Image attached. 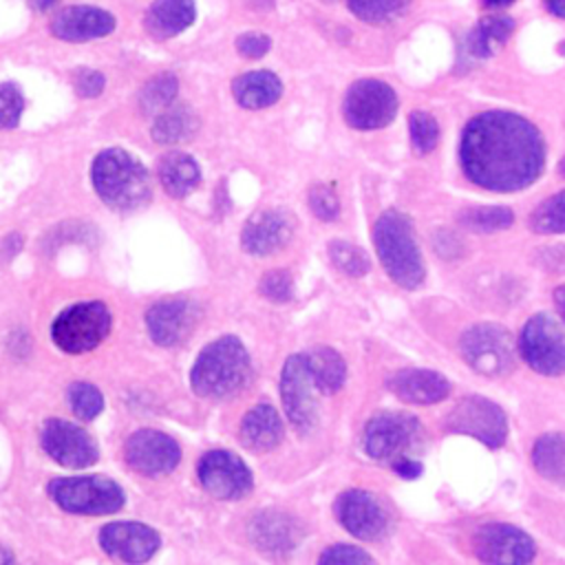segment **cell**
I'll return each mask as SVG.
<instances>
[{
    "label": "cell",
    "mask_w": 565,
    "mask_h": 565,
    "mask_svg": "<svg viewBox=\"0 0 565 565\" xmlns=\"http://www.w3.org/2000/svg\"><path fill=\"white\" fill-rule=\"evenodd\" d=\"M411 124V139H413V148L417 152H430L437 146L439 139V128L437 121L428 115V113H411L408 117Z\"/></svg>",
    "instance_id": "74e56055"
},
{
    "label": "cell",
    "mask_w": 565,
    "mask_h": 565,
    "mask_svg": "<svg viewBox=\"0 0 565 565\" xmlns=\"http://www.w3.org/2000/svg\"><path fill=\"white\" fill-rule=\"evenodd\" d=\"M55 2H57V0H29V4H31L33 9H38V11H46V9H51Z\"/></svg>",
    "instance_id": "c3c4849f"
},
{
    "label": "cell",
    "mask_w": 565,
    "mask_h": 565,
    "mask_svg": "<svg viewBox=\"0 0 565 565\" xmlns=\"http://www.w3.org/2000/svg\"><path fill=\"white\" fill-rule=\"evenodd\" d=\"M545 4L554 15L565 18V0H545Z\"/></svg>",
    "instance_id": "7dc6e473"
},
{
    "label": "cell",
    "mask_w": 565,
    "mask_h": 565,
    "mask_svg": "<svg viewBox=\"0 0 565 565\" xmlns=\"http://www.w3.org/2000/svg\"><path fill=\"white\" fill-rule=\"evenodd\" d=\"M351 11L362 18L364 22H388L393 18H397L404 7L408 4V0H347Z\"/></svg>",
    "instance_id": "d590c367"
},
{
    "label": "cell",
    "mask_w": 565,
    "mask_h": 565,
    "mask_svg": "<svg viewBox=\"0 0 565 565\" xmlns=\"http://www.w3.org/2000/svg\"><path fill=\"white\" fill-rule=\"evenodd\" d=\"M530 225L534 232H541V234L565 232V190L561 194H554L552 199L543 201L532 212Z\"/></svg>",
    "instance_id": "d6a6232c"
},
{
    "label": "cell",
    "mask_w": 565,
    "mask_h": 565,
    "mask_svg": "<svg viewBox=\"0 0 565 565\" xmlns=\"http://www.w3.org/2000/svg\"><path fill=\"white\" fill-rule=\"evenodd\" d=\"M305 360H307V366L311 371L318 393L331 395L342 388L344 377H347V364L340 358V353H335L329 347H316L305 353Z\"/></svg>",
    "instance_id": "83f0119b"
},
{
    "label": "cell",
    "mask_w": 565,
    "mask_h": 565,
    "mask_svg": "<svg viewBox=\"0 0 565 565\" xmlns=\"http://www.w3.org/2000/svg\"><path fill=\"white\" fill-rule=\"evenodd\" d=\"M252 366L243 342L234 335H223L210 342L196 358L190 384L201 397H230L249 380Z\"/></svg>",
    "instance_id": "7a4b0ae2"
},
{
    "label": "cell",
    "mask_w": 565,
    "mask_h": 565,
    "mask_svg": "<svg viewBox=\"0 0 565 565\" xmlns=\"http://www.w3.org/2000/svg\"><path fill=\"white\" fill-rule=\"evenodd\" d=\"M196 322V309L190 300L168 298L152 305L146 313L150 338L161 347H174L188 338Z\"/></svg>",
    "instance_id": "ffe728a7"
},
{
    "label": "cell",
    "mask_w": 565,
    "mask_h": 565,
    "mask_svg": "<svg viewBox=\"0 0 565 565\" xmlns=\"http://www.w3.org/2000/svg\"><path fill=\"white\" fill-rule=\"evenodd\" d=\"M472 550L483 565H527L534 558L532 539L505 523L481 525L472 536Z\"/></svg>",
    "instance_id": "4fadbf2b"
},
{
    "label": "cell",
    "mask_w": 565,
    "mask_h": 565,
    "mask_svg": "<svg viewBox=\"0 0 565 565\" xmlns=\"http://www.w3.org/2000/svg\"><path fill=\"white\" fill-rule=\"evenodd\" d=\"M68 404L73 413L84 422L95 419L104 411L102 393L88 382H75L68 386Z\"/></svg>",
    "instance_id": "e575fe53"
},
{
    "label": "cell",
    "mask_w": 565,
    "mask_h": 565,
    "mask_svg": "<svg viewBox=\"0 0 565 565\" xmlns=\"http://www.w3.org/2000/svg\"><path fill=\"white\" fill-rule=\"evenodd\" d=\"M514 29V22L508 15H488L475 31L468 35V49L475 55H490L499 44H503Z\"/></svg>",
    "instance_id": "4dcf8cb0"
},
{
    "label": "cell",
    "mask_w": 565,
    "mask_h": 565,
    "mask_svg": "<svg viewBox=\"0 0 565 565\" xmlns=\"http://www.w3.org/2000/svg\"><path fill=\"white\" fill-rule=\"evenodd\" d=\"M249 539L258 552L280 558L291 554L302 541V525L296 516L280 510H263L249 521Z\"/></svg>",
    "instance_id": "ac0fdd59"
},
{
    "label": "cell",
    "mask_w": 565,
    "mask_h": 565,
    "mask_svg": "<svg viewBox=\"0 0 565 565\" xmlns=\"http://www.w3.org/2000/svg\"><path fill=\"white\" fill-rule=\"evenodd\" d=\"M521 358L543 375L565 373V322L550 313L532 316L519 338Z\"/></svg>",
    "instance_id": "52a82bcc"
},
{
    "label": "cell",
    "mask_w": 565,
    "mask_h": 565,
    "mask_svg": "<svg viewBox=\"0 0 565 565\" xmlns=\"http://www.w3.org/2000/svg\"><path fill=\"white\" fill-rule=\"evenodd\" d=\"M419 439V422L406 413H380L364 428V448L377 461L393 463L399 457H408Z\"/></svg>",
    "instance_id": "9c48e42d"
},
{
    "label": "cell",
    "mask_w": 565,
    "mask_h": 565,
    "mask_svg": "<svg viewBox=\"0 0 565 565\" xmlns=\"http://www.w3.org/2000/svg\"><path fill=\"white\" fill-rule=\"evenodd\" d=\"M307 201H309L311 212L318 218H322V221H333L338 216V212H340V201H338L335 192L329 185H322V183L313 185L309 190Z\"/></svg>",
    "instance_id": "ab89813d"
},
{
    "label": "cell",
    "mask_w": 565,
    "mask_h": 565,
    "mask_svg": "<svg viewBox=\"0 0 565 565\" xmlns=\"http://www.w3.org/2000/svg\"><path fill=\"white\" fill-rule=\"evenodd\" d=\"M459 223L472 232H497L512 225L508 207H472L459 216Z\"/></svg>",
    "instance_id": "836d02e7"
},
{
    "label": "cell",
    "mask_w": 565,
    "mask_h": 565,
    "mask_svg": "<svg viewBox=\"0 0 565 565\" xmlns=\"http://www.w3.org/2000/svg\"><path fill=\"white\" fill-rule=\"evenodd\" d=\"M461 358L481 375L499 377L514 366L512 335L499 324H477L461 335Z\"/></svg>",
    "instance_id": "ba28073f"
},
{
    "label": "cell",
    "mask_w": 565,
    "mask_h": 565,
    "mask_svg": "<svg viewBox=\"0 0 565 565\" xmlns=\"http://www.w3.org/2000/svg\"><path fill=\"white\" fill-rule=\"evenodd\" d=\"M199 481L216 499H241L254 483L243 459L227 450H210L201 457Z\"/></svg>",
    "instance_id": "9a60e30c"
},
{
    "label": "cell",
    "mask_w": 565,
    "mask_h": 565,
    "mask_svg": "<svg viewBox=\"0 0 565 565\" xmlns=\"http://www.w3.org/2000/svg\"><path fill=\"white\" fill-rule=\"evenodd\" d=\"M459 157L472 183L510 192L539 179L545 148L541 132L527 119L514 113L488 110L468 121Z\"/></svg>",
    "instance_id": "6da1fadb"
},
{
    "label": "cell",
    "mask_w": 565,
    "mask_h": 565,
    "mask_svg": "<svg viewBox=\"0 0 565 565\" xmlns=\"http://www.w3.org/2000/svg\"><path fill=\"white\" fill-rule=\"evenodd\" d=\"M73 84L82 97H97V95H102L106 79L95 68H77L73 75Z\"/></svg>",
    "instance_id": "7bdbcfd3"
},
{
    "label": "cell",
    "mask_w": 565,
    "mask_h": 565,
    "mask_svg": "<svg viewBox=\"0 0 565 565\" xmlns=\"http://www.w3.org/2000/svg\"><path fill=\"white\" fill-rule=\"evenodd\" d=\"M232 90L241 106L265 108V106H271L280 97L282 84L269 71H252V73L236 77L232 84Z\"/></svg>",
    "instance_id": "4316f807"
},
{
    "label": "cell",
    "mask_w": 565,
    "mask_h": 565,
    "mask_svg": "<svg viewBox=\"0 0 565 565\" xmlns=\"http://www.w3.org/2000/svg\"><path fill=\"white\" fill-rule=\"evenodd\" d=\"M157 174H159L163 190L174 199L185 196L201 181V170H199L196 161L185 152L163 154L157 163Z\"/></svg>",
    "instance_id": "484cf974"
},
{
    "label": "cell",
    "mask_w": 565,
    "mask_h": 565,
    "mask_svg": "<svg viewBox=\"0 0 565 565\" xmlns=\"http://www.w3.org/2000/svg\"><path fill=\"white\" fill-rule=\"evenodd\" d=\"M241 441L252 452H267L282 439V422L274 406L258 404L245 413L241 422Z\"/></svg>",
    "instance_id": "cb8c5ba5"
},
{
    "label": "cell",
    "mask_w": 565,
    "mask_h": 565,
    "mask_svg": "<svg viewBox=\"0 0 565 565\" xmlns=\"http://www.w3.org/2000/svg\"><path fill=\"white\" fill-rule=\"evenodd\" d=\"M291 232V218L282 210H260L247 218L241 243L245 252L265 256L280 249L289 241Z\"/></svg>",
    "instance_id": "7402d4cb"
},
{
    "label": "cell",
    "mask_w": 565,
    "mask_h": 565,
    "mask_svg": "<svg viewBox=\"0 0 565 565\" xmlns=\"http://www.w3.org/2000/svg\"><path fill=\"white\" fill-rule=\"evenodd\" d=\"M335 516L353 536L375 541L386 532L388 516L380 501L364 490H347L335 501Z\"/></svg>",
    "instance_id": "d6986e66"
},
{
    "label": "cell",
    "mask_w": 565,
    "mask_h": 565,
    "mask_svg": "<svg viewBox=\"0 0 565 565\" xmlns=\"http://www.w3.org/2000/svg\"><path fill=\"white\" fill-rule=\"evenodd\" d=\"M388 388L408 404H435L450 393L448 380L430 369H402L391 375Z\"/></svg>",
    "instance_id": "603a6c76"
},
{
    "label": "cell",
    "mask_w": 565,
    "mask_h": 565,
    "mask_svg": "<svg viewBox=\"0 0 565 565\" xmlns=\"http://www.w3.org/2000/svg\"><path fill=\"white\" fill-rule=\"evenodd\" d=\"M196 18L192 0H154L146 11V29L152 38L166 40L185 31Z\"/></svg>",
    "instance_id": "d4e9b609"
},
{
    "label": "cell",
    "mask_w": 565,
    "mask_h": 565,
    "mask_svg": "<svg viewBox=\"0 0 565 565\" xmlns=\"http://www.w3.org/2000/svg\"><path fill=\"white\" fill-rule=\"evenodd\" d=\"M42 446L51 459L64 468H86L97 461L93 437L66 419H49L42 428Z\"/></svg>",
    "instance_id": "e0dca14e"
},
{
    "label": "cell",
    "mask_w": 565,
    "mask_h": 565,
    "mask_svg": "<svg viewBox=\"0 0 565 565\" xmlns=\"http://www.w3.org/2000/svg\"><path fill=\"white\" fill-rule=\"evenodd\" d=\"M260 294L267 296L269 300H276V302L289 300V296H291V276L282 269L267 271L260 278Z\"/></svg>",
    "instance_id": "b9f144b4"
},
{
    "label": "cell",
    "mask_w": 565,
    "mask_h": 565,
    "mask_svg": "<svg viewBox=\"0 0 565 565\" xmlns=\"http://www.w3.org/2000/svg\"><path fill=\"white\" fill-rule=\"evenodd\" d=\"M554 302H556L558 316H561L563 322H565V287H558V289L554 291Z\"/></svg>",
    "instance_id": "bcb514c9"
},
{
    "label": "cell",
    "mask_w": 565,
    "mask_h": 565,
    "mask_svg": "<svg viewBox=\"0 0 565 565\" xmlns=\"http://www.w3.org/2000/svg\"><path fill=\"white\" fill-rule=\"evenodd\" d=\"M329 256H331V263H333L340 271H344V274H349V276H362V274L369 271V258H366V254H364L360 247L351 245V243L333 241V243L329 245Z\"/></svg>",
    "instance_id": "8d00e7d4"
},
{
    "label": "cell",
    "mask_w": 565,
    "mask_h": 565,
    "mask_svg": "<svg viewBox=\"0 0 565 565\" xmlns=\"http://www.w3.org/2000/svg\"><path fill=\"white\" fill-rule=\"evenodd\" d=\"M179 82L172 73H159L150 77L139 90V108L143 115H159L172 106Z\"/></svg>",
    "instance_id": "1f68e13d"
},
{
    "label": "cell",
    "mask_w": 565,
    "mask_h": 565,
    "mask_svg": "<svg viewBox=\"0 0 565 565\" xmlns=\"http://www.w3.org/2000/svg\"><path fill=\"white\" fill-rule=\"evenodd\" d=\"M99 545L106 554L126 565H141L157 554L161 539L146 523L117 521L102 527Z\"/></svg>",
    "instance_id": "2e32d148"
},
{
    "label": "cell",
    "mask_w": 565,
    "mask_h": 565,
    "mask_svg": "<svg viewBox=\"0 0 565 565\" xmlns=\"http://www.w3.org/2000/svg\"><path fill=\"white\" fill-rule=\"evenodd\" d=\"M51 499L73 514H113L124 505V490L108 477H60L49 483Z\"/></svg>",
    "instance_id": "5b68a950"
},
{
    "label": "cell",
    "mask_w": 565,
    "mask_h": 565,
    "mask_svg": "<svg viewBox=\"0 0 565 565\" xmlns=\"http://www.w3.org/2000/svg\"><path fill=\"white\" fill-rule=\"evenodd\" d=\"M488 7H494V9H499V7H508V4H512L514 0H483Z\"/></svg>",
    "instance_id": "f907efd6"
},
{
    "label": "cell",
    "mask_w": 565,
    "mask_h": 565,
    "mask_svg": "<svg viewBox=\"0 0 565 565\" xmlns=\"http://www.w3.org/2000/svg\"><path fill=\"white\" fill-rule=\"evenodd\" d=\"M391 466H393V470H395L399 477H404V479H415V477H419V472H422V463H419L417 459H413V457H399V459H395Z\"/></svg>",
    "instance_id": "f6af8a7d"
},
{
    "label": "cell",
    "mask_w": 565,
    "mask_h": 565,
    "mask_svg": "<svg viewBox=\"0 0 565 565\" xmlns=\"http://www.w3.org/2000/svg\"><path fill=\"white\" fill-rule=\"evenodd\" d=\"M446 430L479 439L490 448H499L508 435L505 413L490 399L468 395L446 415Z\"/></svg>",
    "instance_id": "8fae6325"
},
{
    "label": "cell",
    "mask_w": 565,
    "mask_h": 565,
    "mask_svg": "<svg viewBox=\"0 0 565 565\" xmlns=\"http://www.w3.org/2000/svg\"><path fill=\"white\" fill-rule=\"evenodd\" d=\"M280 397L294 428L300 435L311 433L318 422V388L305 353H296L285 362L280 375Z\"/></svg>",
    "instance_id": "30bf717a"
},
{
    "label": "cell",
    "mask_w": 565,
    "mask_h": 565,
    "mask_svg": "<svg viewBox=\"0 0 565 565\" xmlns=\"http://www.w3.org/2000/svg\"><path fill=\"white\" fill-rule=\"evenodd\" d=\"M236 49L245 57H263L269 49V38L263 33H243L236 40Z\"/></svg>",
    "instance_id": "ee69618b"
},
{
    "label": "cell",
    "mask_w": 565,
    "mask_h": 565,
    "mask_svg": "<svg viewBox=\"0 0 565 565\" xmlns=\"http://www.w3.org/2000/svg\"><path fill=\"white\" fill-rule=\"evenodd\" d=\"M342 110L353 128L373 130L395 117L397 97L393 88L380 79H360L347 90Z\"/></svg>",
    "instance_id": "7c38bea8"
},
{
    "label": "cell",
    "mask_w": 565,
    "mask_h": 565,
    "mask_svg": "<svg viewBox=\"0 0 565 565\" xmlns=\"http://www.w3.org/2000/svg\"><path fill=\"white\" fill-rule=\"evenodd\" d=\"M373 243L386 274L406 289L424 282V260L413 238L408 218L397 210H386L373 230Z\"/></svg>",
    "instance_id": "277c9868"
},
{
    "label": "cell",
    "mask_w": 565,
    "mask_h": 565,
    "mask_svg": "<svg viewBox=\"0 0 565 565\" xmlns=\"http://www.w3.org/2000/svg\"><path fill=\"white\" fill-rule=\"evenodd\" d=\"M318 565H373V558L355 545H331L322 552Z\"/></svg>",
    "instance_id": "60d3db41"
},
{
    "label": "cell",
    "mask_w": 565,
    "mask_h": 565,
    "mask_svg": "<svg viewBox=\"0 0 565 565\" xmlns=\"http://www.w3.org/2000/svg\"><path fill=\"white\" fill-rule=\"evenodd\" d=\"M532 463L541 477L565 486V433H547L532 448Z\"/></svg>",
    "instance_id": "f1b7e54d"
},
{
    "label": "cell",
    "mask_w": 565,
    "mask_h": 565,
    "mask_svg": "<svg viewBox=\"0 0 565 565\" xmlns=\"http://www.w3.org/2000/svg\"><path fill=\"white\" fill-rule=\"evenodd\" d=\"M110 331V311L104 302H75L66 307L51 324V338L64 353H86L106 340Z\"/></svg>",
    "instance_id": "8992f818"
},
{
    "label": "cell",
    "mask_w": 565,
    "mask_h": 565,
    "mask_svg": "<svg viewBox=\"0 0 565 565\" xmlns=\"http://www.w3.org/2000/svg\"><path fill=\"white\" fill-rule=\"evenodd\" d=\"M124 455L132 470L148 477L172 472L181 459L179 444L170 435L152 428H141L132 433L126 441Z\"/></svg>",
    "instance_id": "5bb4252c"
},
{
    "label": "cell",
    "mask_w": 565,
    "mask_h": 565,
    "mask_svg": "<svg viewBox=\"0 0 565 565\" xmlns=\"http://www.w3.org/2000/svg\"><path fill=\"white\" fill-rule=\"evenodd\" d=\"M561 172L565 174V159H563V163H561Z\"/></svg>",
    "instance_id": "816d5d0a"
},
{
    "label": "cell",
    "mask_w": 565,
    "mask_h": 565,
    "mask_svg": "<svg viewBox=\"0 0 565 565\" xmlns=\"http://www.w3.org/2000/svg\"><path fill=\"white\" fill-rule=\"evenodd\" d=\"M90 177L99 199L119 212L146 205L152 192L148 170L121 148L99 152L93 161Z\"/></svg>",
    "instance_id": "3957f363"
},
{
    "label": "cell",
    "mask_w": 565,
    "mask_h": 565,
    "mask_svg": "<svg viewBox=\"0 0 565 565\" xmlns=\"http://www.w3.org/2000/svg\"><path fill=\"white\" fill-rule=\"evenodd\" d=\"M24 108L22 93L15 84H0V128H15Z\"/></svg>",
    "instance_id": "f35d334b"
},
{
    "label": "cell",
    "mask_w": 565,
    "mask_h": 565,
    "mask_svg": "<svg viewBox=\"0 0 565 565\" xmlns=\"http://www.w3.org/2000/svg\"><path fill=\"white\" fill-rule=\"evenodd\" d=\"M0 565H13L11 552L7 547H2V545H0Z\"/></svg>",
    "instance_id": "681fc988"
},
{
    "label": "cell",
    "mask_w": 565,
    "mask_h": 565,
    "mask_svg": "<svg viewBox=\"0 0 565 565\" xmlns=\"http://www.w3.org/2000/svg\"><path fill=\"white\" fill-rule=\"evenodd\" d=\"M113 29H115L113 13L99 7H86V4L66 7L60 13H55L51 20V33L64 42L97 40L113 33Z\"/></svg>",
    "instance_id": "44dd1931"
},
{
    "label": "cell",
    "mask_w": 565,
    "mask_h": 565,
    "mask_svg": "<svg viewBox=\"0 0 565 565\" xmlns=\"http://www.w3.org/2000/svg\"><path fill=\"white\" fill-rule=\"evenodd\" d=\"M199 121L188 106H170L157 115L152 124V139L157 143H179L194 135Z\"/></svg>",
    "instance_id": "f546056e"
}]
</instances>
